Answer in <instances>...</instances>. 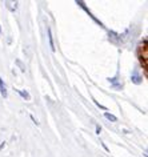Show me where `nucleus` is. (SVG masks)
Instances as JSON below:
<instances>
[{
    "label": "nucleus",
    "mask_w": 148,
    "mask_h": 157,
    "mask_svg": "<svg viewBox=\"0 0 148 157\" xmlns=\"http://www.w3.org/2000/svg\"><path fill=\"white\" fill-rule=\"evenodd\" d=\"M93 103H95V104H96V107H99L100 109H103V111H107V108H106V107H104V105H102V104H99V103H97V101H96L95 99H93Z\"/></svg>",
    "instance_id": "obj_7"
},
{
    "label": "nucleus",
    "mask_w": 148,
    "mask_h": 157,
    "mask_svg": "<svg viewBox=\"0 0 148 157\" xmlns=\"http://www.w3.org/2000/svg\"><path fill=\"white\" fill-rule=\"evenodd\" d=\"M0 32H2V25H0Z\"/></svg>",
    "instance_id": "obj_13"
},
{
    "label": "nucleus",
    "mask_w": 148,
    "mask_h": 157,
    "mask_svg": "<svg viewBox=\"0 0 148 157\" xmlns=\"http://www.w3.org/2000/svg\"><path fill=\"white\" fill-rule=\"evenodd\" d=\"M15 91H16L24 100H31V96H29V93L27 91H21V89H15Z\"/></svg>",
    "instance_id": "obj_5"
},
{
    "label": "nucleus",
    "mask_w": 148,
    "mask_h": 157,
    "mask_svg": "<svg viewBox=\"0 0 148 157\" xmlns=\"http://www.w3.org/2000/svg\"><path fill=\"white\" fill-rule=\"evenodd\" d=\"M104 117H106L107 120H110V121H114V123H115L116 120H118V117L114 116V115H112V113H110V112H106V113H104Z\"/></svg>",
    "instance_id": "obj_6"
},
{
    "label": "nucleus",
    "mask_w": 148,
    "mask_h": 157,
    "mask_svg": "<svg viewBox=\"0 0 148 157\" xmlns=\"http://www.w3.org/2000/svg\"><path fill=\"white\" fill-rule=\"evenodd\" d=\"M16 64H18L19 67H20V69L23 71V72H24V71H25V67H24V65H23V64H21V61H19V60H18V61H16Z\"/></svg>",
    "instance_id": "obj_9"
},
{
    "label": "nucleus",
    "mask_w": 148,
    "mask_h": 157,
    "mask_svg": "<svg viewBox=\"0 0 148 157\" xmlns=\"http://www.w3.org/2000/svg\"><path fill=\"white\" fill-rule=\"evenodd\" d=\"M29 117H31V120H32V121H33V123H35V124H36V125H37V124H39V123H37V120H35V117H33V116H32V115H31V116H29Z\"/></svg>",
    "instance_id": "obj_11"
},
{
    "label": "nucleus",
    "mask_w": 148,
    "mask_h": 157,
    "mask_svg": "<svg viewBox=\"0 0 148 157\" xmlns=\"http://www.w3.org/2000/svg\"><path fill=\"white\" fill-rule=\"evenodd\" d=\"M100 132H102V128H100V125H96V133H97V135H100Z\"/></svg>",
    "instance_id": "obj_10"
},
{
    "label": "nucleus",
    "mask_w": 148,
    "mask_h": 157,
    "mask_svg": "<svg viewBox=\"0 0 148 157\" xmlns=\"http://www.w3.org/2000/svg\"><path fill=\"white\" fill-rule=\"evenodd\" d=\"M47 33H48V43H49V47H51V49L52 51H55L56 48H55V44H53V36H52V31H51V28H47Z\"/></svg>",
    "instance_id": "obj_3"
},
{
    "label": "nucleus",
    "mask_w": 148,
    "mask_h": 157,
    "mask_svg": "<svg viewBox=\"0 0 148 157\" xmlns=\"http://www.w3.org/2000/svg\"><path fill=\"white\" fill-rule=\"evenodd\" d=\"M123 85L122 84H119V83H115V84H112V88H115V89H122Z\"/></svg>",
    "instance_id": "obj_8"
},
{
    "label": "nucleus",
    "mask_w": 148,
    "mask_h": 157,
    "mask_svg": "<svg viewBox=\"0 0 148 157\" xmlns=\"http://www.w3.org/2000/svg\"><path fill=\"white\" fill-rule=\"evenodd\" d=\"M4 144H6V143H2V145H0V151H2V149L4 148Z\"/></svg>",
    "instance_id": "obj_12"
},
{
    "label": "nucleus",
    "mask_w": 148,
    "mask_h": 157,
    "mask_svg": "<svg viewBox=\"0 0 148 157\" xmlns=\"http://www.w3.org/2000/svg\"><path fill=\"white\" fill-rule=\"evenodd\" d=\"M132 83L134 84H142V81H143V77L139 75V69H135L134 72H132Z\"/></svg>",
    "instance_id": "obj_2"
},
{
    "label": "nucleus",
    "mask_w": 148,
    "mask_h": 157,
    "mask_svg": "<svg viewBox=\"0 0 148 157\" xmlns=\"http://www.w3.org/2000/svg\"><path fill=\"white\" fill-rule=\"evenodd\" d=\"M76 4H77V6H80V7H81V8H83V10L85 11V12H87V13L89 15V16H91V17H92V20H93V21H95V23H97V24H99L100 27H104V24H103V23H102V21H100V20H97V19H96L95 16H93V15H92V12H91V11H89V10L87 8V7H85V4H84V3H83V2H76Z\"/></svg>",
    "instance_id": "obj_1"
},
{
    "label": "nucleus",
    "mask_w": 148,
    "mask_h": 157,
    "mask_svg": "<svg viewBox=\"0 0 148 157\" xmlns=\"http://www.w3.org/2000/svg\"><path fill=\"white\" fill-rule=\"evenodd\" d=\"M0 93H2V96L6 97L8 96V93H7V88H6V85H4V81H3V78L0 77Z\"/></svg>",
    "instance_id": "obj_4"
}]
</instances>
